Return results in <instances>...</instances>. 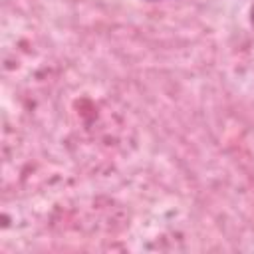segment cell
<instances>
[{"label":"cell","mask_w":254,"mask_h":254,"mask_svg":"<svg viewBox=\"0 0 254 254\" xmlns=\"http://www.w3.org/2000/svg\"><path fill=\"white\" fill-rule=\"evenodd\" d=\"M250 20H252V24H254V6H252V10H250Z\"/></svg>","instance_id":"6da1fadb"}]
</instances>
